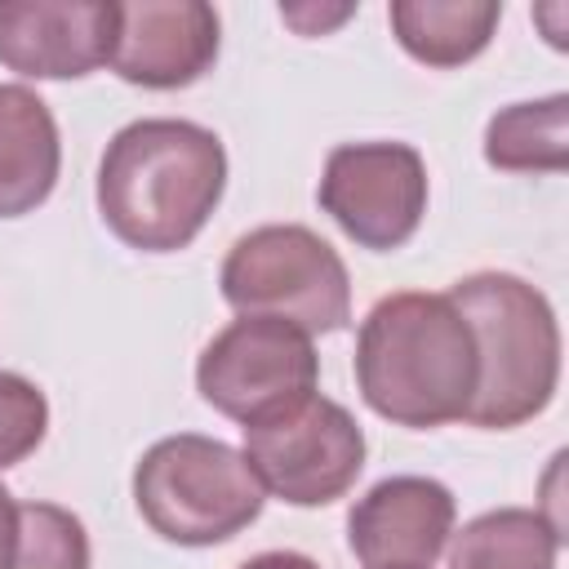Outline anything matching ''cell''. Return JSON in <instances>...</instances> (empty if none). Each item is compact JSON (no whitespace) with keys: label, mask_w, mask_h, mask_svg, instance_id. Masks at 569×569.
<instances>
[{"label":"cell","mask_w":569,"mask_h":569,"mask_svg":"<svg viewBox=\"0 0 569 569\" xmlns=\"http://www.w3.org/2000/svg\"><path fill=\"white\" fill-rule=\"evenodd\" d=\"M222 191V138L196 120H129L98 160V213L120 244L142 253L187 249L213 218Z\"/></svg>","instance_id":"obj_1"},{"label":"cell","mask_w":569,"mask_h":569,"mask_svg":"<svg viewBox=\"0 0 569 569\" xmlns=\"http://www.w3.org/2000/svg\"><path fill=\"white\" fill-rule=\"evenodd\" d=\"M316 382L320 356L311 347V333L267 316L231 320L204 342L196 360L200 400L240 427H258L302 405L307 396H316Z\"/></svg>","instance_id":"obj_6"},{"label":"cell","mask_w":569,"mask_h":569,"mask_svg":"<svg viewBox=\"0 0 569 569\" xmlns=\"http://www.w3.org/2000/svg\"><path fill=\"white\" fill-rule=\"evenodd\" d=\"M458 502L431 476H387L347 511V547L360 569H431L449 547Z\"/></svg>","instance_id":"obj_9"},{"label":"cell","mask_w":569,"mask_h":569,"mask_svg":"<svg viewBox=\"0 0 569 569\" xmlns=\"http://www.w3.org/2000/svg\"><path fill=\"white\" fill-rule=\"evenodd\" d=\"M360 400L413 431L462 422L476 391V342L449 293H387L356 333Z\"/></svg>","instance_id":"obj_2"},{"label":"cell","mask_w":569,"mask_h":569,"mask_svg":"<svg viewBox=\"0 0 569 569\" xmlns=\"http://www.w3.org/2000/svg\"><path fill=\"white\" fill-rule=\"evenodd\" d=\"M560 538L533 507H493L449 533V569H556Z\"/></svg>","instance_id":"obj_14"},{"label":"cell","mask_w":569,"mask_h":569,"mask_svg":"<svg viewBox=\"0 0 569 569\" xmlns=\"http://www.w3.org/2000/svg\"><path fill=\"white\" fill-rule=\"evenodd\" d=\"M485 160L502 173H560L569 164V98L551 93L489 116Z\"/></svg>","instance_id":"obj_15"},{"label":"cell","mask_w":569,"mask_h":569,"mask_svg":"<svg viewBox=\"0 0 569 569\" xmlns=\"http://www.w3.org/2000/svg\"><path fill=\"white\" fill-rule=\"evenodd\" d=\"M84 520L58 502H18V547L9 569H89Z\"/></svg>","instance_id":"obj_16"},{"label":"cell","mask_w":569,"mask_h":569,"mask_svg":"<svg viewBox=\"0 0 569 569\" xmlns=\"http://www.w3.org/2000/svg\"><path fill=\"white\" fill-rule=\"evenodd\" d=\"M116 0H0V67L27 80H80L111 62Z\"/></svg>","instance_id":"obj_10"},{"label":"cell","mask_w":569,"mask_h":569,"mask_svg":"<svg viewBox=\"0 0 569 569\" xmlns=\"http://www.w3.org/2000/svg\"><path fill=\"white\" fill-rule=\"evenodd\" d=\"M240 453L262 493L289 507H329L365 471V431L338 400L316 391L284 413L244 427Z\"/></svg>","instance_id":"obj_7"},{"label":"cell","mask_w":569,"mask_h":569,"mask_svg":"<svg viewBox=\"0 0 569 569\" xmlns=\"http://www.w3.org/2000/svg\"><path fill=\"white\" fill-rule=\"evenodd\" d=\"M427 160L409 142H342L325 156L316 187L320 209L347 240L391 253L413 240L427 213Z\"/></svg>","instance_id":"obj_8"},{"label":"cell","mask_w":569,"mask_h":569,"mask_svg":"<svg viewBox=\"0 0 569 569\" xmlns=\"http://www.w3.org/2000/svg\"><path fill=\"white\" fill-rule=\"evenodd\" d=\"M62 169L58 120L27 84H0V218L36 213Z\"/></svg>","instance_id":"obj_12"},{"label":"cell","mask_w":569,"mask_h":569,"mask_svg":"<svg viewBox=\"0 0 569 569\" xmlns=\"http://www.w3.org/2000/svg\"><path fill=\"white\" fill-rule=\"evenodd\" d=\"M391 36L422 67H462L480 58L502 22L493 0H391Z\"/></svg>","instance_id":"obj_13"},{"label":"cell","mask_w":569,"mask_h":569,"mask_svg":"<svg viewBox=\"0 0 569 569\" xmlns=\"http://www.w3.org/2000/svg\"><path fill=\"white\" fill-rule=\"evenodd\" d=\"M356 13V4H338V9H316V4H280V18L298 31V36H325L329 27H338V22H347Z\"/></svg>","instance_id":"obj_18"},{"label":"cell","mask_w":569,"mask_h":569,"mask_svg":"<svg viewBox=\"0 0 569 569\" xmlns=\"http://www.w3.org/2000/svg\"><path fill=\"white\" fill-rule=\"evenodd\" d=\"M218 289L236 316L284 320L302 333H338L351 320L347 262L302 222L244 231L222 258Z\"/></svg>","instance_id":"obj_5"},{"label":"cell","mask_w":569,"mask_h":569,"mask_svg":"<svg viewBox=\"0 0 569 569\" xmlns=\"http://www.w3.org/2000/svg\"><path fill=\"white\" fill-rule=\"evenodd\" d=\"M44 431H49L44 391L22 373L0 369V471L31 458L40 449Z\"/></svg>","instance_id":"obj_17"},{"label":"cell","mask_w":569,"mask_h":569,"mask_svg":"<svg viewBox=\"0 0 569 569\" xmlns=\"http://www.w3.org/2000/svg\"><path fill=\"white\" fill-rule=\"evenodd\" d=\"M449 302L476 342L471 427L511 431L533 422L560 387V325L542 289L511 271H476L453 280Z\"/></svg>","instance_id":"obj_3"},{"label":"cell","mask_w":569,"mask_h":569,"mask_svg":"<svg viewBox=\"0 0 569 569\" xmlns=\"http://www.w3.org/2000/svg\"><path fill=\"white\" fill-rule=\"evenodd\" d=\"M240 569H320V565L302 551H262V556H249Z\"/></svg>","instance_id":"obj_20"},{"label":"cell","mask_w":569,"mask_h":569,"mask_svg":"<svg viewBox=\"0 0 569 569\" xmlns=\"http://www.w3.org/2000/svg\"><path fill=\"white\" fill-rule=\"evenodd\" d=\"M13 547H18V502L0 485V569L13 565Z\"/></svg>","instance_id":"obj_19"},{"label":"cell","mask_w":569,"mask_h":569,"mask_svg":"<svg viewBox=\"0 0 569 569\" xmlns=\"http://www.w3.org/2000/svg\"><path fill=\"white\" fill-rule=\"evenodd\" d=\"M262 485L244 453L227 440L178 431L156 440L133 467V507L178 547H213L244 533L262 516Z\"/></svg>","instance_id":"obj_4"},{"label":"cell","mask_w":569,"mask_h":569,"mask_svg":"<svg viewBox=\"0 0 569 569\" xmlns=\"http://www.w3.org/2000/svg\"><path fill=\"white\" fill-rule=\"evenodd\" d=\"M222 49L218 9L204 0H129L111 44V71L142 89H187Z\"/></svg>","instance_id":"obj_11"}]
</instances>
